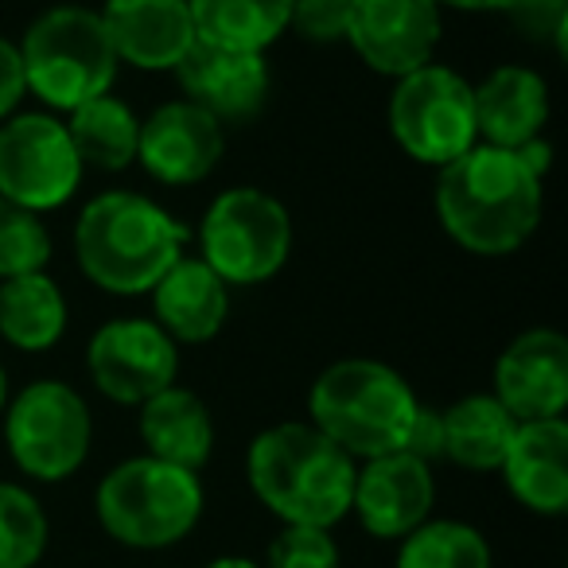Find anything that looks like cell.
<instances>
[{
	"label": "cell",
	"mask_w": 568,
	"mask_h": 568,
	"mask_svg": "<svg viewBox=\"0 0 568 568\" xmlns=\"http://www.w3.org/2000/svg\"><path fill=\"white\" fill-rule=\"evenodd\" d=\"M541 175H534L510 149L471 144L440 168L436 219L444 234L467 253L506 257L534 237L541 222Z\"/></svg>",
	"instance_id": "6da1fadb"
},
{
	"label": "cell",
	"mask_w": 568,
	"mask_h": 568,
	"mask_svg": "<svg viewBox=\"0 0 568 568\" xmlns=\"http://www.w3.org/2000/svg\"><path fill=\"white\" fill-rule=\"evenodd\" d=\"M358 464L308 420H284L253 436L245 479L281 526L332 529L351 514Z\"/></svg>",
	"instance_id": "7a4b0ae2"
},
{
	"label": "cell",
	"mask_w": 568,
	"mask_h": 568,
	"mask_svg": "<svg viewBox=\"0 0 568 568\" xmlns=\"http://www.w3.org/2000/svg\"><path fill=\"white\" fill-rule=\"evenodd\" d=\"M191 230L136 191H102L74 222V257L90 284L113 296L152 293L183 257Z\"/></svg>",
	"instance_id": "3957f363"
},
{
	"label": "cell",
	"mask_w": 568,
	"mask_h": 568,
	"mask_svg": "<svg viewBox=\"0 0 568 568\" xmlns=\"http://www.w3.org/2000/svg\"><path fill=\"white\" fill-rule=\"evenodd\" d=\"M413 386L378 358H339L308 394V425L320 428L351 459H374L402 452L417 413Z\"/></svg>",
	"instance_id": "277c9868"
},
{
	"label": "cell",
	"mask_w": 568,
	"mask_h": 568,
	"mask_svg": "<svg viewBox=\"0 0 568 568\" xmlns=\"http://www.w3.org/2000/svg\"><path fill=\"white\" fill-rule=\"evenodd\" d=\"M203 483L164 459L133 456L102 475L94 490V514L118 545L136 552H160L195 534L203 518Z\"/></svg>",
	"instance_id": "5b68a950"
},
{
	"label": "cell",
	"mask_w": 568,
	"mask_h": 568,
	"mask_svg": "<svg viewBox=\"0 0 568 568\" xmlns=\"http://www.w3.org/2000/svg\"><path fill=\"white\" fill-rule=\"evenodd\" d=\"M17 48L24 63V87L51 110L67 113L90 98L110 94L121 67L102 17L82 4H55L36 17Z\"/></svg>",
	"instance_id": "8992f818"
},
{
	"label": "cell",
	"mask_w": 568,
	"mask_h": 568,
	"mask_svg": "<svg viewBox=\"0 0 568 568\" xmlns=\"http://www.w3.org/2000/svg\"><path fill=\"white\" fill-rule=\"evenodd\" d=\"M94 417L79 389L40 378L4 405V448L20 475L36 483H63L87 464Z\"/></svg>",
	"instance_id": "52a82bcc"
},
{
	"label": "cell",
	"mask_w": 568,
	"mask_h": 568,
	"mask_svg": "<svg viewBox=\"0 0 568 568\" xmlns=\"http://www.w3.org/2000/svg\"><path fill=\"white\" fill-rule=\"evenodd\" d=\"M199 257L222 284H265L293 253V219L284 203L257 187H230L199 222Z\"/></svg>",
	"instance_id": "ba28073f"
},
{
	"label": "cell",
	"mask_w": 568,
	"mask_h": 568,
	"mask_svg": "<svg viewBox=\"0 0 568 568\" xmlns=\"http://www.w3.org/2000/svg\"><path fill=\"white\" fill-rule=\"evenodd\" d=\"M389 133L405 156L420 164L444 168L459 160L471 144H479L471 82L440 63L397 79L389 94Z\"/></svg>",
	"instance_id": "9c48e42d"
},
{
	"label": "cell",
	"mask_w": 568,
	"mask_h": 568,
	"mask_svg": "<svg viewBox=\"0 0 568 568\" xmlns=\"http://www.w3.org/2000/svg\"><path fill=\"white\" fill-rule=\"evenodd\" d=\"M82 160L55 113H17L0 125V199L32 214L59 211L82 183Z\"/></svg>",
	"instance_id": "30bf717a"
},
{
	"label": "cell",
	"mask_w": 568,
	"mask_h": 568,
	"mask_svg": "<svg viewBox=\"0 0 568 568\" xmlns=\"http://www.w3.org/2000/svg\"><path fill=\"white\" fill-rule=\"evenodd\" d=\"M87 371L102 397L141 409L160 389L175 386L180 347L156 320H110L90 335Z\"/></svg>",
	"instance_id": "8fae6325"
},
{
	"label": "cell",
	"mask_w": 568,
	"mask_h": 568,
	"mask_svg": "<svg viewBox=\"0 0 568 568\" xmlns=\"http://www.w3.org/2000/svg\"><path fill=\"white\" fill-rule=\"evenodd\" d=\"M440 36L436 0H351L347 43L386 79H405L433 63Z\"/></svg>",
	"instance_id": "7c38bea8"
},
{
	"label": "cell",
	"mask_w": 568,
	"mask_h": 568,
	"mask_svg": "<svg viewBox=\"0 0 568 568\" xmlns=\"http://www.w3.org/2000/svg\"><path fill=\"white\" fill-rule=\"evenodd\" d=\"M490 397L518 425L552 420L568 409V339L557 327H529L498 355Z\"/></svg>",
	"instance_id": "4fadbf2b"
},
{
	"label": "cell",
	"mask_w": 568,
	"mask_h": 568,
	"mask_svg": "<svg viewBox=\"0 0 568 568\" xmlns=\"http://www.w3.org/2000/svg\"><path fill=\"white\" fill-rule=\"evenodd\" d=\"M433 506H436L433 467L413 459L409 452H389V456L363 459V467L355 471L351 514L378 541H402L420 521L433 518Z\"/></svg>",
	"instance_id": "5bb4252c"
},
{
	"label": "cell",
	"mask_w": 568,
	"mask_h": 568,
	"mask_svg": "<svg viewBox=\"0 0 568 568\" xmlns=\"http://www.w3.org/2000/svg\"><path fill=\"white\" fill-rule=\"evenodd\" d=\"M183 102L211 113L219 125L226 121H250L265 110L273 74L261 51L219 48V43L195 40L187 55L175 67Z\"/></svg>",
	"instance_id": "9a60e30c"
},
{
	"label": "cell",
	"mask_w": 568,
	"mask_h": 568,
	"mask_svg": "<svg viewBox=\"0 0 568 568\" xmlns=\"http://www.w3.org/2000/svg\"><path fill=\"white\" fill-rule=\"evenodd\" d=\"M226 133L206 110L191 102H164L141 121L136 164L168 187H187L219 168Z\"/></svg>",
	"instance_id": "2e32d148"
},
{
	"label": "cell",
	"mask_w": 568,
	"mask_h": 568,
	"mask_svg": "<svg viewBox=\"0 0 568 568\" xmlns=\"http://www.w3.org/2000/svg\"><path fill=\"white\" fill-rule=\"evenodd\" d=\"M98 17L118 63L136 71H175L195 43L187 0H105Z\"/></svg>",
	"instance_id": "e0dca14e"
},
{
	"label": "cell",
	"mask_w": 568,
	"mask_h": 568,
	"mask_svg": "<svg viewBox=\"0 0 568 568\" xmlns=\"http://www.w3.org/2000/svg\"><path fill=\"white\" fill-rule=\"evenodd\" d=\"M503 479L514 503L537 518H560L568 510V425L565 417L526 420L503 459Z\"/></svg>",
	"instance_id": "ac0fdd59"
},
{
	"label": "cell",
	"mask_w": 568,
	"mask_h": 568,
	"mask_svg": "<svg viewBox=\"0 0 568 568\" xmlns=\"http://www.w3.org/2000/svg\"><path fill=\"white\" fill-rule=\"evenodd\" d=\"M471 105L479 144L514 152L545 133L549 87L529 67H495L479 87H471Z\"/></svg>",
	"instance_id": "d6986e66"
},
{
	"label": "cell",
	"mask_w": 568,
	"mask_h": 568,
	"mask_svg": "<svg viewBox=\"0 0 568 568\" xmlns=\"http://www.w3.org/2000/svg\"><path fill=\"white\" fill-rule=\"evenodd\" d=\"M230 316V288L203 257H180L152 284V320L175 343H211Z\"/></svg>",
	"instance_id": "ffe728a7"
},
{
	"label": "cell",
	"mask_w": 568,
	"mask_h": 568,
	"mask_svg": "<svg viewBox=\"0 0 568 568\" xmlns=\"http://www.w3.org/2000/svg\"><path fill=\"white\" fill-rule=\"evenodd\" d=\"M141 440L144 456L199 475L214 456V417L195 389L168 386L141 405Z\"/></svg>",
	"instance_id": "44dd1931"
},
{
	"label": "cell",
	"mask_w": 568,
	"mask_h": 568,
	"mask_svg": "<svg viewBox=\"0 0 568 568\" xmlns=\"http://www.w3.org/2000/svg\"><path fill=\"white\" fill-rule=\"evenodd\" d=\"M67 332V296L55 276L28 273L0 281V339L17 351L40 355L51 351Z\"/></svg>",
	"instance_id": "7402d4cb"
},
{
	"label": "cell",
	"mask_w": 568,
	"mask_h": 568,
	"mask_svg": "<svg viewBox=\"0 0 568 568\" xmlns=\"http://www.w3.org/2000/svg\"><path fill=\"white\" fill-rule=\"evenodd\" d=\"M444 420V459H452L464 471H498L518 433V420L503 409L490 394H467L452 409L440 413Z\"/></svg>",
	"instance_id": "603a6c76"
},
{
	"label": "cell",
	"mask_w": 568,
	"mask_h": 568,
	"mask_svg": "<svg viewBox=\"0 0 568 568\" xmlns=\"http://www.w3.org/2000/svg\"><path fill=\"white\" fill-rule=\"evenodd\" d=\"M195 40L219 48L261 51L288 28L293 0H187Z\"/></svg>",
	"instance_id": "cb8c5ba5"
},
{
	"label": "cell",
	"mask_w": 568,
	"mask_h": 568,
	"mask_svg": "<svg viewBox=\"0 0 568 568\" xmlns=\"http://www.w3.org/2000/svg\"><path fill=\"white\" fill-rule=\"evenodd\" d=\"M71 144L79 152L82 168L94 172H125L136 160V141H141V118L129 110L121 98L102 94L71 110V121H63Z\"/></svg>",
	"instance_id": "d4e9b609"
},
{
	"label": "cell",
	"mask_w": 568,
	"mask_h": 568,
	"mask_svg": "<svg viewBox=\"0 0 568 568\" xmlns=\"http://www.w3.org/2000/svg\"><path fill=\"white\" fill-rule=\"evenodd\" d=\"M394 568H495L490 541L459 518H428L397 541Z\"/></svg>",
	"instance_id": "484cf974"
},
{
	"label": "cell",
	"mask_w": 568,
	"mask_h": 568,
	"mask_svg": "<svg viewBox=\"0 0 568 568\" xmlns=\"http://www.w3.org/2000/svg\"><path fill=\"white\" fill-rule=\"evenodd\" d=\"M51 545L43 503L24 483L0 479V568H36Z\"/></svg>",
	"instance_id": "4316f807"
},
{
	"label": "cell",
	"mask_w": 568,
	"mask_h": 568,
	"mask_svg": "<svg viewBox=\"0 0 568 568\" xmlns=\"http://www.w3.org/2000/svg\"><path fill=\"white\" fill-rule=\"evenodd\" d=\"M51 261V234L40 214L0 199V281L43 273Z\"/></svg>",
	"instance_id": "83f0119b"
},
{
	"label": "cell",
	"mask_w": 568,
	"mask_h": 568,
	"mask_svg": "<svg viewBox=\"0 0 568 568\" xmlns=\"http://www.w3.org/2000/svg\"><path fill=\"white\" fill-rule=\"evenodd\" d=\"M261 568H343V557L332 529L281 526V534L268 541Z\"/></svg>",
	"instance_id": "f1b7e54d"
},
{
	"label": "cell",
	"mask_w": 568,
	"mask_h": 568,
	"mask_svg": "<svg viewBox=\"0 0 568 568\" xmlns=\"http://www.w3.org/2000/svg\"><path fill=\"white\" fill-rule=\"evenodd\" d=\"M506 17L518 28L521 40L537 43V48H552L565 55L568 43V0H510Z\"/></svg>",
	"instance_id": "f546056e"
},
{
	"label": "cell",
	"mask_w": 568,
	"mask_h": 568,
	"mask_svg": "<svg viewBox=\"0 0 568 568\" xmlns=\"http://www.w3.org/2000/svg\"><path fill=\"white\" fill-rule=\"evenodd\" d=\"M347 20L351 0H293L288 28L308 43H335L347 40Z\"/></svg>",
	"instance_id": "4dcf8cb0"
},
{
	"label": "cell",
	"mask_w": 568,
	"mask_h": 568,
	"mask_svg": "<svg viewBox=\"0 0 568 568\" xmlns=\"http://www.w3.org/2000/svg\"><path fill=\"white\" fill-rule=\"evenodd\" d=\"M402 452H409L413 459H420V464H428V467H433L436 459H444V420H440V409L417 405L409 433H405Z\"/></svg>",
	"instance_id": "1f68e13d"
},
{
	"label": "cell",
	"mask_w": 568,
	"mask_h": 568,
	"mask_svg": "<svg viewBox=\"0 0 568 568\" xmlns=\"http://www.w3.org/2000/svg\"><path fill=\"white\" fill-rule=\"evenodd\" d=\"M28 94L24 87V63H20V48L0 36V121L12 118L20 98Z\"/></svg>",
	"instance_id": "d6a6232c"
},
{
	"label": "cell",
	"mask_w": 568,
	"mask_h": 568,
	"mask_svg": "<svg viewBox=\"0 0 568 568\" xmlns=\"http://www.w3.org/2000/svg\"><path fill=\"white\" fill-rule=\"evenodd\" d=\"M440 9H459V12H503L510 0H436Z\"/></svg>",
	"instance_id": "836d02e7"
},
{
	"label": "cell",
	"mask_w": 568,
	"mask_h": 568,
	"mask_svg": "<svg viewBox=\"0 0 568 568\" xmlns=\"http://www.w3.org/2000/svg\"><path fill=\"white\" fill-rule=\"evenodd\" d=\"M203 568H261V565H257V560H250V557H234V552H230V557L206 560Z\"/></svg>",
	"instance_id": "e575fe53"
},
{
	"label": "cell",
	"mask_w": 568,
	"mask_h": 568,
	"mask_svg": "<svg viewBox=\"0 0 568 568\" xmlns=\"http://www.w3.org/2000/svg\"><path fill=\"white\" fill-rule=\"evenodd\" d=\"M4 405H9V374L0 366V417H4Z\"/></svg>",
	"instance_id": "d590c367"
}]
</instances>
